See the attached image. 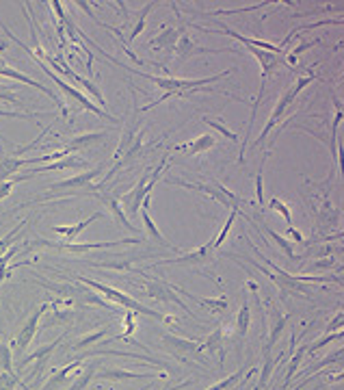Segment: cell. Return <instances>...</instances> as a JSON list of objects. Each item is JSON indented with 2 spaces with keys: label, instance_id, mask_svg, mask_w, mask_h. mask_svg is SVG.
I'll return each instance as SVG.
<instances>
[{
  "label": "cell",
  "instance_id": "cell-1",
  "mask_svg": "<svg viewBox=\"0 0 344 390\" xmlns=\"http://www.w3.org/2000/svg\"><path fill=\"white\" fill-rule=\"evenodd\" d=\"M0 28H3L7 35H9V40L17 46V48H22L24 52H26V55L31 57V61L35 63V65H37L40 69H42V72L54 83V85H57L59 87V90H61V94H63V98H65V109H67V115H78L80 111H92L96 117H100V119H106V121H111V124H119V119L115 117V115H111V113H104V109H100V106L96 104V102H92V100H89L83 92H78V90H74V87H71L69 83H65L59 74H54L52 72V69L42 61V59H37V57H35V52L31 50V46H26L22 40H17L15 37V35L3 24V22H0Z\"/></svg>",
  "mask_w": 344,
  "mask_h": 390
},
{
  "label": "cell",
  "instance_id": "cell-2",
  "mask_svg": "<svg viewBox=\"0 0 344 390\" xmlns=\"http://www.w3.org/2000/svg\"><path fill=\"white\" fill-rule=\"evenodd\" d=\"M232 74H234L232 67L223 69V72L214 74V76H206V78H175V76H152V74H146L148 80H152L158 87V90H162V96L158 100L146 104V106H141V109H137V113H146V111L154 109V106L162 104V102L169 100V98H187L189 94L195 96V94H204V92L216 94L210 85L216 83V80H221V78H227Z\"/></svg>",
  "mask_w": 344,
  "mask_h": 390
},
{
  "label": "cell",
  "instance_id": "cell-3",
  "mask_svg": "<svg viewBox=\"0 0 344 390\" xmlns=\"http://www.w3.org/2000/svg\"><path fill=\"white\" fill-rule=\"evenodd\" d=\"M334 183H314V180H305L301 195L305 198L307 206L314 210L316 215V228L320 232L325 230H332L340 223V208L334 206L332 198H329V191H332Z\"/></svg>",
  "mask_w": 344,
  "mask_h": 390
},
{
  "label": "cell",
  "instance_id": "cell-4",
  "mask_svg": "<svg viewBox=\"0 0 344 390\" xmlns=\"http://www.w3.org/2000/svg\"><path fill=\"white\" fill-rule=\"evenodd\" d=\"M318 78V74L314 72V69L310 67L307 69V74H303V76H299L291 87H288V90L277 98V102H275V109H273V113L268 115V119H266V124H264V128H262V133H260V137L256 139V144H253V148H258V150H264V144H266V139H268V135L273 133L280 124L284 121V117L288 115V111H291V106L295 104V100L299 98V94L305 90L307 85H312V80H316Z\"/></svg>",
  "mask_w": 344,
  "mask_h": 390
},
{
  "label": "cell",
  "instance_id": "cell-5",
  "mask_svg": "<svg viewBox=\"0 0 344 390\" xmlns=\"http://www.w3.org/2000/svg\"><path fill=\"white\" fill-rule=\"evenodd\" d=\"M78 282H80V285H85L87 289H92V291L100 293L104 299L113 301V304H117V306H121V308H126V310H130V312H135V314H146V316H150V319H156V321L169 323V325L178 321L175 316H169V314L160 312V310H154V308H150V306H146V304H141L139 299H135V297H130V295H126V293H121V291H117V289H113V287H108V285H102V282L89 280V278H83V275L78 278Z\"/></svg>",
  "mask_w": 344,
  "mask_h": 390
},
{
  "label": "cell",
  "instance_id": "cell-6",
  "mask_svg": "<svg viewBox=\"0 0 344 390\" xmlns=\"http://www.w3.org/2000/svg\"><path fill=\"white\" fill-rule=\"evenodd\" d=\"M104 171V165H98L94 169H87L83 173H76V176H71V178L67 180H59V183H54L46 189L44 195H40L37 200L35 202H44L48 195H59V198H80V195H92V198H96L98 195V176Z\"/></svg>",
  "mask_w": 344,
  "mask_h": 390
},
{
  "label": "cell",
  "instance_id": "cell-7",
  "mask_svg": "<svg viewBox=\"0 0 344 390\" xmlns=\"http://www.w3.org/2000/svg\"><path fill=\"white\" fill-rule=\"evenodd\" d=\"M165 167H167V156H162V161H160L154 169H152V167L143 169L139 183H137L128 193H126V195H121L119 204H121V208H123L126 217H128V219L139 215V210H141L143 202H146V198H150V195H152V189L156 187V183H158V178H160V173L165 171Z\"/></svg>",
  "mask_w": 344,
  "mask_h": 390
},
{
  "label": "cell",
  "instance_id": "cell-8",
  "mask_svg": "<svg viewBox=\"0 0 344 390\" xmlns=\"http://www.w3.org/2000/svg\"><path fill=\"white\" fill-rule=\"evenodd\" d=\"M165 183L169 187H182V189H189V191H197L202 195H208L210 200L219 202L221 206H225L230 210H237V212H243V200L234 191H230L227 187H223L216 180H182V178H173V176H169Z\"/></svg>",
  "mask_w": 344,
  "mask_h": 390
},
{
  "label": "cell",
  "instance_id": "cell-9",
  "mask_svg": "<svg viewBox=\"0 0 344 390\" xmlns=\"http://www.w3.org/2000/svg\"><path fill=\"white\" fill-rule=\"evenodd\" d=\"M160 347L165 349L169 356H173L178 362L193 366V362H199L202 366H208V360L204 356V343L202 341H189V339H180L173 334H162Z\"/></svg>",
  "mask_w": 344,
  "mask_h": 390
},
{
  "label": "cell",
  "instance_id": "cell-10",
  "mask_svg": "<svg viewBox=\"0 0 344 390\" xmlns=\"http://www.w3.org/2000/svg\"><path fill=\"white\" fill-rule=\"evenodd\" d=\"M132 273H137L139 278H141V291L146 293L150 299H156V301H162V304H175V306H180L184 312H189L195 321H199V316L195 314V312H191V308L184 304L182 299H180L178 295H175V291L171 289V285H167V282H162V280H158V278H152V275H148L143 269H130Z\"/></svg>",
  "mask_w": 344,
  "mask_h": 390
},
{
  "label": "cell",
  "instance_id": "cell-11",
  "mask_svg": "<svg viewBox=\"0 0 344 390\" xmlns=\"http://www.w3.org/2000/svg\"><path fill=\"white\" fill-rule=\"evenodd\" d=\"M37 59H40V57H37ZM42 61H44L50 69H57L61 76H65V78H69V80H74L76 85H80L83 90H87L89 96H94V100H96V104L100 106V109H102V106L106 109V100H104V96H102V92H100V87H98L96 83H92L89 78H83L80 74H76L74 69H71V67L65 63L63 55H48V52H46V55L42 57Z\"/></svg>",
  "mask_w": 344,
  "mask_h": 390
},
{
  "label": "cell",
  "instance_id": "cell-12",
  "mask_svg": "<svg viewBox=\"0 0 344 390\" xmlns=\"http://www.w3.org/2000/svg\"><path fill=\"white\" fill-rule=\"evenodd\" d=\"M143 241L139 237H128L119 241H106V243H50V241H37L26 243V247H50V250H59L65 254H83L92 250H108V247H123V245H141Z\"/></svg>",
  "mask_w": 344,
  "mask_h": 390
},
{
  "label": "cell",
  "instance_id": "cell-13",
  "mask_svg": "<svg viewBox=\"0 0 344 390\" xmlns=\"http://www.w3.org/2000/svg\"><path fill=\"white\" fill-rule=\"evenodd\" d=\"M48 310H50V301H42L40 308L35 310V312H33V314L26 319V323L20 328V332L15 334V341H13V347H11L13 358H20V356H24L26 347L33 343L35 334H37V330H40L42 319H44V314H46Z\"/></svg>",
  "mask_w": 344,
  "mask_h": 390
},
{
  "label": "cell",
  "instance_id": "cell-14",
  "mask_svg": "<svg viewBox=\"0 0 344 390\" xmlns=\"http://www.w3.org/2000/svg\"><path fill=\"white\" fill-rule=\"evenodd\" d=\"M216 252H219V250H216V247H214V243L208 241L206 245L197 247L195 252H189V254H184V256H178V258H169V260H160V262H156L152 269L162 267V264H182V267H206L208 262L214 260Z\"/></svg>",
  "mask_w": 344,
  "mask_h": 390
},
{
  "label": "cell",
  "instance_id": "cell-15",
  "mask_svg": "<svg viewBox=\"0 0 344 390\" xmlns=\"http://www.w3.org/2000/svg\"><path fill=\"white\" fill-rule=\"evenodd\" d=\"M0 76H5V78H13V80H17V83H24V85H28V87H35V90L37 92H42L44 96H48L54 104L59 106V109L63 111V115H67V109H65V104L57 98V94H54L52 90H48L46 85H42V83H37L35 78H31L28 74H24V72H20V69H15V67H11V65H7V63H0Z\"/></svg>",
  "mask_w": 344,
  "mask_h": 390
},
{
  "label": "cell",
  "instance_id": "cell-16",
  "mask_svg": "<svg viewBox=\"0 0 344 390\" xmlns=\"http://www.w3.org/2000/svg\"><path fill=\"white\" fill-rule=\"evenodd\" d=\"M96 198L106 206V210L111 212L113 215V219H115V223L117 226H121V230H126V232H130V235H139V228L126 217V212H123V208H121V204H119V200L115 198V195L108 191V189H104V191H98V195Z\"/></svg>",
  "mask_w": 344,
  "mask_h": 390
},
{
  "label": "cell",
  "instance_id": "cell-17",
  "mask_svg": "<svg viewBox=\"0 0 344 390\" xmlns=\"http://www.w3.org/2000/svg\"><path fill=\"white\" fill-rule=\"evenodd\" d=\"M83 360H85V353L80 358H76L74 362L61 366L59 371H52L50 380L42 386V390H59V388H65L69 382H74V378L78 375V368L83 366Z\"/></svg>",
  "mask_w": 344,
  "mask_h": 390
},
{
  "label": "cell",
  "instance_id": "cell-18",
  "mask_svg": "<svg viewBox=\"0 0 344 390\" xmlns=\"http://www.w3.org/2000/svg\"><path fill=\"white\" fill-rule=\"evenodd\" d=\"M216 52H234V50L202 48V46L195 44V40H191L189 33H182V35H180V40H178V46H175V59H178V63H184L191 57H197V55H216Z\"/></svg>",
  "mask_w": 344,
  "mask_h": 390
},
{
  "label": "cell",
  "instance_id": "cell-19",
  "mask_svg": "<svg viewBox=\"0 0 344 390\" xmlns=\"http://www.w3.org/2000/svg\"><path fill=\"white\" fill-rule=\"evenodd\" d=\"M187 33V26L184 24H178V26H162V31L158 35H154L152 40V48L154 50H162L167 57H171L175 52V46H178V40L180 35Z\"/></svg>",
  "mask_w": 344,
  "mask_h": 390
},
{
  "label": "cell",
  "instance_id": "cell-20",
  "mask_svg": "<svg viewBox=\"0 0 344 390\" xmlns=\"http://www.w3.org/2000/svg\"><path fill=\"white\" fill-rule=\"evenodd\" d=\"M87 161H83V158H76V156H67V158H61V161L52 163V165H44V167H33L31 171L22 173V176H15L13 183H24L28 178H33V176H40V173H46V171H59V169H80L85 167Z\"/></svg>",
  "mask_w": 344,
  "mask_h": 390
},
{
  "label": "cell",
  "instance_id": "cell-21",
  "mask_svg": "<svg viewBox=\"0 0 344 390\" xmlns=\"http://www.w3.org/2000/svg\"><path fill=\"white\" fill-rule=\"evenodd\" d=\"M106 130H98V133H85V135H78L74 139H69L67 144L63 146V150L71 156L74 152H80V150H89V148H98L100 144L106 141Z\"/></svg>",
  "mask_w": 344,
  "mask_h": 390
},
{
  "label": "cell",
  "instance_id": "cell-22",
  "mask_svg": "<svg viewBox=\"0 0 344 390\" xmlns=\"http://www.w3.org/2000/svg\"><path fill=\"white\" fill-rule=\"evenodd\" d=\"M146 378H167V373H135V371H123V368H100L96 373V380L106 382H128V380H146Z\"/></svg>",
  "mask_w": 344,
  "mask_h": 390
},
{
  "label": "cell",
  "instance_id": "cell-23",
  "mask_svg": "<svg viewBox=\"0 0 344 390\" xmlns=\"http://www.w3.org/2000/svg\"><path fill=\"white\" fill-rule=\"evenodd\" d=\"M141 219H143V228H146V235L154 241V243H158L160 247H165V250H173V252H178L175 247L160 235V230L156 228V223H154V219L150 217V198H146V202H143V206H141Z\"/></svg>",
  "mask_w": 344,
  "mask_h": 390
},
{
  "label": "cell",
  "instance_id": "cell-24",
  "mask_svg": "<svg viewBox=\"0 0 344 390\" xmlns=\"http://www.w3.org/2000/svg\"><path fill=\"white\" fill-rule=\"evenodd\" d=\"M63 339H65V336H59V339L54 341V343H50V345H44V347H40V349L35 351V353H31L28 358L20 360V368H22V366H26V364H28V362H33V360H37V368L33 371V375L37 378V375L42 373V371H44V366L48 364V360L52 358L54 349H57V347H59V345L63 343Z\"/></svg>",
  "mask_w": 344,
  "mask_h": 390
},
{
  "label": "cell",
  "instance_id": "cell-25",
  "mask_svg": "<svg viewBox=\"0 0 344 390\" xmlns=\"http://www.w3.org/2000/svg\"><path fill=\"white\" fill-rule=\"evenodd\" d=\"M202 343H204V351H208L210 356L219 358V364L223 366V362H225V330H223V325H219L212 334H208Z\"/></svg>",
  "mask_w": 344,
  "mask_h": 390
},
{
  "label": "cell",
  "instance_id": "cell-26",
  "mask_svg": "<svg viewBox=\"0 0 344 390\" xmlns=\"http://www.w3.org/2000/svg\"><path fill=\"white\" fill-rule=\"evenodd\" d=\"M212 148H216V139L212 135H199L197 139L189 141V144L173 146V152H184L187 156H197V154H204Z\"/></svg>",
  "mask_w": 344,
  "mask_h": 390
},
{
  "label": "cell",
  "instance_id": "cell-27",
  "mask_svg": "<svg viewBox=\"0 0 344 390\" xmlns=\"http://www.w3.org/2000/svg\"><path fill=\"white\" fill-rule=\"evenodd\" d=\"M100 217H104L102 212H94L92 217H87L83 221H76V223H71V226H52V232L54 235H61L63 239H69V243H71V239H76L78 235H83L85 230L92 226V223H96Z\"/></svg>",
  "mask_w": 344,
  "mask_h": 390
},
{
  "label": "cell",
  "instance_id": "cell-28",
  "mask_svg": "<svg viewBox=\"0 0 344 390\" xmlns=\"http://www.w3.org/2000/svg\"><path fill=\"white\" fill-rule=\"evenodd\" d=\"M171 289L173 291H180L182 295H187V297H191L193 301H197L199 306L202 308H206L208 312H212V314H225L227 312V297L225 295H221V297H216V299H210V297H197V295H191V293H187V291H182L180 287H173L171 285Z\"/></svg>",
  "mask_w": 344,
  "mask_h": 390
},
{
  "label": "cell",
  "instance_id": "cell-29",
  "mask_svg": "<svg viewBox=\"0 0 344 390\" xmlns=\"http://www.w3.org/2000/svg\"><path fill=\"white\" fill-rule=\"evenodd\" d=\"M258 228H262V232H264L268 239H273V241L277 243V247H280V250L284 252V256H286L288 260H291V262H299V260H297V254H295V245H293L291 241L284 239L280 232H275L273 228H268L264 221H260V226H258Z\"/></svg>",
  "mask_w": 344,
  "mask_h": 390
},
{
  "label": "cell",
  "instance_id": "cell-30",
  "mask_svg": "<svg viewBox=\"0 0 344 390\" xmlns=\"http://www.w3.org/2000/svg\"><path fill=\"white\" fill-rule=\"evenodd\" d=\"M96 373H98V362H92L87 368H78V375L74 378L65 390H85L89 384L96 380Z\"/></svg>",
  "mask_w": 344,
  "mask_h": 390
},
{
  "label": "cell",
  "instance_id": "cell-31",
  "mask_svg": "<svg viewBox=\"0 0 344 390\" xmlns=\"http://www.w3.org/2000/svg\"><path fill=\"white\" fill-rule=\"evenodd\" d=\"M342 347L336 351V353H332V356H325L322 360H318L316 364H312V366H307V368H303L301 373H295V378L297 375H307V378H314L318 371H322V368H327V366H332V364H342Z\"/></svg>",
  "mask_w": 344,
  "mask_h": 390
},
{
  "label": "cell",
  "instance_id": "cell-32",
  "mask_svg": "<svg viewBox=\"0 0 344 390\" xmlns=\"http://www.w3.org/2000/svg\"><path fill=\"white\" fill-rule=\"evenodd\" d=\"M288 319H291V314H277V312H275V316H273V325H270V330H268V334H266L264 345H268V347H273V349H275V345H277V341H280L282 332H284L286 325H288Z\"/></svg>",
  "mask_w": 344,
  "mask_h": 390
},
{
  "label": "cell",
  "instance_id": "cell-33",
  "mask_svg": "<svg viewBox=\"0 0 344 390\" xmlns=\"http://www.w3.org/2000/svg\"><path fill=\"white\" fill-rule=\"evenodd\" d=\"M299 269L312 271V273L325 271V269H336V273H342V267H340V264H336L334 256H325V258H320V260H305V262L299 264Z\"/></svg>",
  "mask_w": 344,
  "mask_h": 390
},
{
  "label": "cell",
  "instance_id": "cell-34",
  "mask_svg": "<svg viewBox=\"0 0 344 390\" xmlns=\"http://www.w3.org/2000/svg\"><path fill=\"white\" fill-rule=\"evenodd\" d=\"M26 165V158H17V156H7L0 161V183L11 180V176L17 173V169H22Z\"/></svg>",
  "mask_w": 344,
  "mask_h": 390
},
{
  "label": "cell",
  "instance_id": "cell-35",
  "mask_svg": "<svg viewBox=\"0 0 344 390\" xmlns=\"http://www.w3.org/2000/svg\"><path fill=\"white\" fill-rule=\"evenodd\" d=\"M249 323H251V308H249V297H243V306L237 314V334L239 339H245L249 332Z\"/></svg>",
  "mask_w": 344,
  "mask_h": 390
},
{
  "label": "cell",
  "instance_id": "cell-36",
  "mask_svg": "<svg viewBox=\"0 0 344 390\" xmlns=\"http://www.w3.org/2000/svg\"><path fill=\"white\" fill-rule=\"evenodd\" d=\"M253 373V371H247V368H239L237 373H232V375H227L225 380H221V382H216V384H212L210 388H206V390H232L234 386H237L241 380H247L249 375Z\"/></svg>",
  "mask_w": 344,
  "mask_h": 390
},
{
  "label": "cell",
  "instance_id": "cell-37",
  "mask_svg": "<svg viewBox=\"0 0 344 390\" xmlns=\"http://www.w3.org/2000/svg\"><path fill=\"white\" fill-rule=\"evenodd\" d=\"M202 121L206 124V126H210L212 130H216L219 135H223L227 141H232V144H239V141H241V137L234 133V130H230L221 119H216V117H202Z\"/></svg>",
  "mask_w": 344,
  "mask_h": 390
},
{
  "label": "cell",
  "instance_id": "cell-38",
  "mask_svg": "<svg viewBox=\"0 0 344 390\" xmlns=\"http://www.w3.org/2000/svg\"><path fill=\"white\" fill-rule=\"evenodd\" d=\"M305 349H307V345H301L297 351H293V360H291V364H288V371H286V378H284L282 390H288V386H291V382H293V378H295V373H297V368H299V364H301V358L305 356Z\"/></svg>",
  "mask_w": 344,
  "mask_h": 390
},
{
  "label": "cell",
  "instance_id": "cell-39",
  "mask_svg": "<svg viewBox=\"0 0 344 390\" xmlns=\"http://www.w3.org/2000/svg\"><path fill=\"white\" fill-rule=\"evenodd\" d=\"M344 339V332H334V334H322L320 339L316 341V343H312V345H307V349H305V353H310V356H316V353L322 349V347H327V345H332L334 341H342Z\"/></svg>",
  "mask_w": 344,
  "mask_h": 390
},
{
  "label": "cell",
  "instance_id": "cell-40",
  "mask_svg": "<svg viewBox=\"0 0 344 390\" xmlns=\"http://www.w3.org/2000/svg\"><path fill=\"white\" fill-rule=\"evenodd\" d=\"M268 208H270V210H275V212H280L282 219L286 221V226H288V228L293 226V210H291V206H288V204H286L282 198H277V195H275V198H270Z\"/></svg>",
  "mask_w": 344,
  "mask_h": 390
},
{
  "label": "cell",
  "instance_id": "cell-41",
  "mask_svg": "<svg viewBox=\"0 0 344 390\" xmlns=\"http://www.w3.org/2000/svg\"><path fill=\"white\" fill-rule=\"evenodd\" d=\"M158 3H148L146 7H143L141 9V15H139V20H137V24L132 26V33H130V37H128V44H132L137 37H139V35L143 33V28H146V20H148V15H150V11L156 7Z\"/></svg>",
  "mask_w": 344,
  "mask_h": 390
},
{
  "label": "cell",
  "instance_id": "cell-42",
  "mask_svg": "<svg viewBox=\"0 0 344 390\" xmlns=\"http://www.w3.org/2000/svg\"><path fill=\"white\" fill-rule=\"evenodd\" d=\"M26 223H28L26 219H24V221H20V223H17V226L11 230V232H9L7 237L0 239V256H3L5 252H9V247H13V243L17 241V237H20V232L24 230V226H26Z\"/></svg>",
  "mask_w": 344,
  "mask_h": 390
},
{
  "label": "cell",
  "instance_id": "cell-43",
  "mask_svg": "<svg viewBox=\"0 0 344 390\" xmlns=\"http://www.w3.org/2000/svg\"><path fill=\"white\" fill-rule=\"evenodd\" d=\"M108 334V328H104V330H98V332H92V334H87V336H83V339H78L76 343H74V351H83V349H87L89 345H94L96 341H100V339H104V336Z\"/></svg>",
  "mask_w": 344,
  "mask_h": 390
},
{
  "label": "cell",
  "instance_id": "cell-44",
  "mask_svg": "<svg viewBox=\"0 0 344 390\" xmlns=\"http://www.w3.org/2000/svg\"><path fill=\"white\" fill-rule=\"evenodd\" d=\"M237 217H239V212L237 210H230V217H227V221H225V226L221 228V232L216 235L214 239H212V243H214V247L216 250H219V247L225 243V239H227V235H230V230H232V226H234V221H237Z\"/></svg>",
  "mask_w": 344,
  "mask_h": 390
},
{
  "label": "cell",
  "instance_id": "cell-45",
  "mask_svg": "<svg viewBox=\"0 0 344 390\" xmlns=\"http://www.w3.org/2000/svg\"><path fill=\"white\" fill-rule=\"evenodd\" d=\"M0 373H13V353L5 343H0Z\"/></svg>",
  "mask_w": 344,
  "mask_h": 390
},
{
  "label": "cell",
  "instance_id": "cell-46",
  "mask_svg": "<svg viewBox=\"0 0 344 390\" xmlns=\"http://www.w3.org/2000/svg\"><path fill=\"white\" fill-rule=\"evenodd\" d=\"M15 386H22L24 390H31L15 373H0V390H13Z\"/></svg>",
  "mask_w": 344,
  "mask_h": 390
},
{
  "label": "cell",
  "instance_id": "cell-47",
  "mask_svg": "<svg viewBox=\"0 0 344 390\" xmlns=\"http://www.w3.org/2000/svg\"><path fill=\"white\" fill-rule=\"evenodd\" d=\"M268 5H273V3H260V5H253V7H243V9H232V11H225V9H216V11H208V13H204V15H208V17H214V15H239V13H247V11H256V9H264V7H268Z\"/></svg>",
  "mask_w": 344,
  "mask_h": 390
},
{
  "label": "cell",
  "instance_id": "cell-48",
  "mask_svg": "<svg viewBox=\"0 0 344 390\" xmlns=\"http://www.w3.org/2000/svg\"><path fill=\"white\" fill-rule=\"evenodd\" d=\"M0 100H3V102H11V104H15L17 109H24V102L15 96V92H13V90H9V87H5V85H0Z\"/></svg>",
  "mask_w": 344,
  "mask_h": 390
},
{
  "label": "cell",
  "instance_id": "cell-49",
  "mask_svg": "<svg viewBox=\"0 0 344 390\" xmlns=\"http://www.w3.org/2000/svg\"><path fill=\"white\" fill-rule=\"evenodd\" d=\"M264 161H266V154H264V158H262L260 173L256 176V200H258L260 208L264 206V185H262V176H264Z\"/></svg>",
  "mask_w": 344,
  "mask_h": 390
},
{
  "label": "cell",
  "instance_id": "cell-50",
  "mask_svg": "<svg viewBox=\"0 0 344 390\" xmlns=\"http://www.w3.org/2000/svg\"><path fill=\"white\" fill-rule=\"evenodd\" d=\"M342 321H344V314L338 312L334 319H332V323L327 325V330H325V334H334V332H342Z\"/></svg>",
  "mask_w": 344,
  "mask_h": 390
},
{
  "label": "cell",
  "instance_id": "cell-51",
  "mask_svg": "<svg viewBox=\"0 0 344 390\" xmlns=\"http://www.w3.org/2000/svg\"><path fill=\"white\" fill-rule=\"evenodd\" d=\"M13 187H15L13 178H11V180H5V183H0V202L9 198V193L13 191Z\"/></svg>",
  "mask_w": 344,
  "mask_h": 390
},
{
  "label": "cell",
  "instance_id": "cell-52",
  "mask_svg": "<svg viewBox=\"0 0 344 390\" xmlns=\"http://www.w3.org/2000/svg\"><path fill=\"white\" fill-rule=\"evenodd\" d=\"M288 237H291V239H293L295 243H301V245L305 243V237H303V235L299 232V230H297V228H293V226H291V228H288Z\"/></svg>",
  "mask_w": 344,
  "mask_h": 390
},
{
  "label": "cell",
  "instance_id": "cell-53",
  "mask_svg": "<svg viewBox=\"0 0 344 390\" xmlns=\"http://www.w3.org/2000/svg\"><path fill=\"white\" fill-rule=\"evenodd\" d=\"M0 117H13V119H33V115H26V113H11V111H0Z\"/></svg>",
  "mask_w": 344,
  "mask_h": 390
},
{
  "label": "cell",
  "instance_id": "cell-54",
  "mask_svg": "<svg viewBox=\"0 0 344 390\" xmlns=\"http://www.w3.org/2000/svg\"><path fill=\"white\" fill-rule=\"evenodd\" d=\"M191 384H193V380H187V382H180V384H175V386L162 388V390H182V388H187V386H191Z\"/></svg>",
  "mask_w": 344,
  "mask_h": 390
},
{
  "label": "cell",
  "instance_id": "cell-55",
  "mask_svg": "<svg viewBox=\"0 0 344 390\" xmlns=\"http://www.w3.org/2000/svg\"><path fill=\"white\" fill-rule=\"evenodd\" d=\"M0 44H3V42H0ZM3 48H5V46H0V50H3Z\"/></svg>",
  "mask_w": 344,
  "mask_h": 390
}]
</instances>
